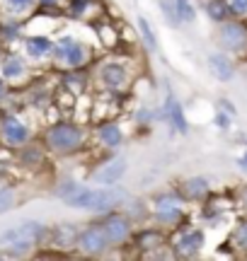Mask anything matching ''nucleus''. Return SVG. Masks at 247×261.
<instances>
[{"label":"nucleus","instance_id":"5","mask_svg":"<svg viewBox=\"0 0 247 261\" xmlns=\"http://www.w3.org/2000/svg\"><path fill=\"white\" fill-rule=\"evenodd\" d=\"M51 56L66 63L68 68H78V65L85 61V48L83 44L73 37H61L58 41H54V48H51Z\"/></svg>","mask_w":247,"mask_h":261},{"label":"nucleus","instance_id":"25","mask_svg":"<svg viewBox=\"0 0 247 261\" xmlns=\"http://www.w3.org/2000/svg\"><path fill=\"white\" fill-rule=\"evenodd\" d=\"M76 189H78L76 181H73V179H66V181H61V184H58V189L54 191V194H56L58 198H63V201H66V198H68L70 194H73Z\"/></svg>","mask_w":247,"mask_h":261},{"label":"nucleus","instance_id":"4","mask_svg":"<svg viewBox=\"0 0 247 261\" xmlns=\"http://www.w3.org/2000/svg\"><path fill=\"white\" fill-rule=\"evenodd\" d=\"M0 138H3V143L10 145V148H22V145L32 138V130H29V126L22 121L19 116L5 114V116L0 119Z\"/></svg>","mask_w":247,"mask_h":261},{"label":"nucleus","instance_id":"15","mask_svg":"<svg viewBox=\"0 0 247 261\" xmlns=\"http://www.w3.org/2000/svg\"><path fill=\"white\" fill-rule=\"evenodd\" d=\"M204 247V232L201 230H189V232H184L177 240L175 244V249L182 254V256H191V254H196Z\"/></svg>","mask_w":247,"mask_h":261},{"label":"nucleus","instance_id":"16","mask_svg":"<svg viewBox=\"0 0 247 261\" xmlns=\"http://www.w3.org/2000/svg\"><path fill=\"white\" fill-rule=\"evenodd\" d=\"M167 116H170V123L180 130V133H187V130H189L187 119H184V109H182V104L177 102L175 94H167Z\"/></svg>","mask_w":247,"mask_h":261},{"label":"nucleus","instance_id":"10","mask_svg":"<svg viewBox=\"0 0 247 261\" xmlns=\"http://www.w3.org/2000/svg\"><path fill=\"white\" fill-rule=\"evenodd\" d=\"M155 215L160 218L162 223H175L177 218L182 215V205L175 196L165 194V196H158L155 198Z\"/></svg>","mask_w":247,"mask_h":261},{"label":"nucleus","instance_id":"17","mask_svg":"<svg viewBox=\"0 0 247 261\" xmlns=\"http://www.w3.org/2000/svg\"><path fill=\"white\" fill-rule=\"evenodd\" d=\"M97 133H100L102 145H107V148H116V145H121V140H124V133L116 123H105Z\"/></svg>","mask_w":247,"mask_h":261},{"label":"nucleus","instance_id":"3","mask_svg":"<svg viewBox=\"0 0 247 261\" xmlns=\"http://www.w3.org/2000/svg\"><path fill=\"white\" fill-rule=\"evenodd\" d=\"M44 140H46V148L51 152L68 155V152H76L83 145V130L73 123H56L46 130Z\"/></svg>","mask_w":247,"mask_h":261},{"label":"nucleus","instance_id":"29","mask_svg":"<svg viewBox=\"0 0 247 261\" xmlns=\"http://www.w3.org/2000/svg\"><path fill=\"white\" fill-rule=\"evenodd\" d=\"M235 237H238V244H240V247H247V225H242V227H240Z\"/></svg>","mask_w":247,"mask_h":261},{"label":"nucleus","instance_id":"14","mask_svg":"<svg viewBox=\"0 0 247 261\" xmlns=\"http://www.w3.org/2000/svg\"><path fill=\"white\" fill-rule=\"evenodd\" d=\"M209 68L213 70V75L223 80V83H228L235 77V68H233V61H230L226 54H211L209 56Z\"/></svg>","mask_w":247,"mask_h":261},{"label":"nucleus","instance_id":"12","mask_svg":"<svg viewBox=\"0 0 247 261\" xmlns=\"http://www.w3.org/2000/svg\"><path fill=\"white\" fill-rule=\"evenodd\" d=\"M51 48H54V41L48 37H41V34H32V37L24 39V54L29 58H34V61H41V58H46L51 54Z\"/></svg>","mask_w":247,"mask_h":261},{"label":"nucleus","instance_id":"11","mask_svg":"<svg viewBox=\"0 0 247 261\" xmlns=\"http://www.w3.org/2000/svg\"><path fill=\"white\" fill-rule=\"evenodd\" d=\"M0 73H3V77L5 80H22L24 75H27V63H24V58L17 56V54H10V56L3 58V63H0Z\"/></svg>","mask_w":247,"mask_h":261},{"label":"nucleus","instance_id":"32","mask_svg":"<svg viewBox=\"0 0 247 261\" xmlns=\"http://www.w3.org/2000/svg\"><path fill=\"white\" fill-rule=\"evenodd\" d=\"M39 3H44V5H56L58 0H39Z\"/></svg>","mask_w":247,"mask_h":261},{"label":"nucleus","instance_id":"33","mask_svg":"<svg viewBox=\"0 0 247 261\" xmlns=\"http://www.w3.org/2000/svg\"><path fill=\"white\" fill-rule=\"evenodd\" d=\"M245 203H247V187H245Z\"/></svg>","mask_w":247,"mask_h":261},{"label":"nucleus","instance_id":"7","mask_svg":"<svg viewBox=\"0 0 247 261\" xmlns=\"http://www.w3.org/2000/svg\"><path fill=\"white\" fill-rule=\"evenodd\" d=\"M126 167H129L126 158H114V160H109V162H105V165H102V167H100L95 174H92V181L112 187V184H116V181H119V179L126 174Z\"/></svg>","mask_w":247,"mask_h":261},{"label":"nucleus","instance_id":"22","mask_svg":"<svg viewBox=\"0 0 247 261\" xmlns=\"http://www.w3.org/2000/svg\"><path fill=\"white\" fill-rule=\"evenodd\" d=\"M138 27H141V34H143V39H145L148 48H151V51H158V39H155V34H153V29H151V24H148V19H145V17H138Z\"/></svg>","mask_w":247,"mask_h":261},{"label":"nucleus","instance_id":"23","mask_svg":"<svg viewBox=\"0 0 247 261\" xmlns=\"http://www.w3.org/2000/svg\"><path fill=\"white\" fill-rule=\"evenodd\" d=\"M175 5H177V12H180V19L182 22H194V5H191L189 0H175Z\"/></svg>","mask_w":247,"mask_h":261},{"label":"nucleus","instance_id":"13","mask_svg":"<svg viewBox=\"0 0 247 261\" xmlns=\"http://www.w3.org/2000/svg\"><path fill=\"white\" fill-rule=\"evenodd\" d=\"M100 80L105 83V87L116 90L126 83V68L121 63H105L100 68Z\"/></svg>","mask_w":247,"mask_h":261},{"label":"nucleus","instance_id":"21","mask_svg":"<svg viewBox=\"0 0 247 261\" xmlns=\"http://www.w3.org/2000/svg\"><path fill=\"white\" fill-rule=\"evenodd\" d=\"M160 8H162V15L165 19L170 22L172 27H177L182 19H180V12H177V5H175V0H160Z\"/></svg>","mask_w":247,"mask_h":261},{"label":"nucleus","instance_id":"8","mask_svg":"<svg viewBox=\"0 0 247 261\" xmlns=\"http://www.w3.org/2000/svg\"><path fill=\"white\" fill-rule=\"evenodd\" d=\"M220 44L228 51H245L247 46V29L238 22H226L220 29Z\"/></svg>","mask_w":247,"mask_h":261},{"label":"nucleus","instance_id":"34","mask_svg":"<svg viewBox=\"0 0 247 261\" xmlns=\"http://www.w3.org/2000/svg\"><path fill=\"white\" fill-rule=\"evenodd\" d=\"M245 160H247V150H245Z\"/></svg>","mask_w":247,"mask_h":261},{"label":"nucleus","instance_id":"27","mask_svg":"<svg viewBox=\"0 0 247 261\" xmlns=\"http://www.w3.org/2000/svg\"><path fill=\"white\" fill-rule=\"evenodd\" d=\"M160 240H162V237H160L158 232H145L138 247H143V249H155V247L160 244Z\"/></svg>","mask_w":247,"mask_h":261},{"label":"nucleus","instance_id":"30","mask_svg":"<svg viewBox=\"0 0 247 261\" xmlns=\"http://www.w3.org/2000/svg\"><path fill=\"white\" fill-rule=\"evenodd\" d=\"M218 107H220V109H223L226 114H228V116H235V107H233L230 102H226V99H220Z\"/></svg>","mask_w":247,"mask_h":261},{"label":"nucleus","instance_id":"19","mask_svg":"<svg viewBox=\"0 0 247 261\" xmlns=\"http://www.w3.org/2000/svg\"><path fill=\"white\" fill-rule=\"evenodd\" d=\"M206 12H209V17L216 19V22H223V19H228V15H233L226 0H209V3H206Z\"/></svg>","mask_w":247,"mask_h":261},{"label":"nucleus","instance_id":"18","mask_svg":"<svg viewBox=\"0 0 247 261\" xmlns=\"http://www.w3.org/2000/svg\"><path fill=\"white\" fill-rule=\"evenodd\" d=\"M182 191H184L187 198H201V196H206V191H209V181L204 177H191L182 184Z\"/></svg>","mask_w":247,"mask_h":261},{"label":"nucleus","instance_id":"2","mask_svg":"<svg viewBox=\"0 0 247 261\" xmlns=\"http://www.w3.org/2000/svg\"><path fill=\"white\" fill-rule=\"evenodd\" d=\"M126 194L121 189H83L78 187L66 198V203L78 211H92V213H105L121 203Z\"/></svg>","mask_w":247,"mask_h":261},{"label":"nucleus","instance_id":"24","mask_svg":"<svg viewBox=\"0 0 247 261\" xmlns=\"http://www.w3.org/2000/svg\"><path fill=\"white\" fill-rule=\"evenodd\" d=\"M3 5H5L10 12H15V15H22V12H27V10L34 5V0H3Z\"/></svg>","mask_w":247,"mask_h":261},{"label":"nucleus","instance_id":"9","mask_svg":"<svg viewBox=\"0 0 247 261\" xmlns=\"http://www.w3.org/2000/svg\"><path fill=\"white\" fill-rule=\"evenodd\" d=\"M105 234L109 244H121L129 240V234H131V223H129V218L126 215H109L105 220Z\"/></svg>","mask_w":247,"mask_h":261},{"label":"nucleus","instance_id":"6","mask_svg":"<svg viewBox=\"0 0 247 261\" xmlns=\"http://www.w3.org/2000/svg\"><path fill=\"white\" fill-rule=\"evenodd\" d=\"M107 247H109V240L102 227H87L78 234V249L87 256H100L107 252Z\"/></svg>","mask_w":247,"mask_h":261},{"label":"nucleus","instance_id":"28","mask_svg":"<svg viewBox=\"0 0 247 261\" xmlns=\"http://www.w3.org/2000/svg\"><path fill=\"white\" fill-rule=\"evenodd\" d=\"M226 3H228L233 15H238V17H245L247 15V0H226Z\"/></svg>","mask_w":247,"mask_h":261},{"label":"nucleus","instance_id":"1","mask_svg":"<svg viewBox=\"0 0 247 261\" xmlns=\"http://www.w3.org/2000/svg\"><path fill=\"white\" fill-rule=\"evenodd\" d=\"M44 234H46V227L41 223L24 220V223L0 232V249H5V256H24L41 242Z\"/></svg>","mask_w":247,"mask_h":261},{"label":"nucleus","instance_id":"31","mask_svg":"<svg viewBox=\"0 0 247 261\" xmlns=\"http://www.w3.org/2000/svg\"><path fill=\"white\" fill-rule=\"evenodd\" d=\"M5 83H8V80L0 75V102H3V99H5V94H8V85Z\"/></svg>","mask_w":247,"mask_h":261},{"label":"nucleus","instance_id":"20","mask_svg":"<svg viewBox=\"0 0 247 261\" xmlns=\"http://www.w3.org/2000/svg\"><path fill=\"white\" fill-rule=\"evenodd\" d=\"M17 203V194H15V189L10 187H0V215L10 213L12 208Z\"/></svg>","mask_w":247,"mask_h":261},{"label":"nucleus","instance_id":"26","mask_svg":"<svg viewBox=\"0 0 247 261\" xmlns=\"http://www.w3.org/2000/svg\"><path fill=\"white\" fill-rule=\"evenodd\" d=\"M19 158H22L24 165H37L39 160H41V152H39L37 148H24L22 152H19Z\"/></svg>","mask_w":247,"mask_h":261}]
</instances>
